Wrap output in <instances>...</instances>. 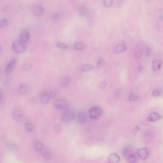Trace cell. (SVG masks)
<instances>
[{"instance_id": "22", "label": "cell", "mask_w": 163, "mask_h": 163, "mask_svg": "<svg viewBox=\"0 0 163 163\" xmlns=\"http://www.w3.org/2000/svg\"><path fill=\"white\" fill-rule=\"evenodd\" d=\"M34 147L35 149L37 151H41L44 148L43 145L41 141H37L34 144Z\"/></svg>"}, {"instance_id": "27", "label": "cell", "mask_w": 163, "mask_h": 163, "mask_svg": "<svg viewBox=\"0 0 163 163\" xmlns=\"http://www.w3.org/2000/svg\"><path fill=\"white\" fill-rule=\"evenodd\" d=\"M113 0H103L104 6L107 7H110L113 5Z\"/></svg>"}, {"instance_id": "38", "label": "cell", "mask_w": 163, "mask_h": 163, "mask_svg": "<svg viewBox=\"0 0 163 163\" xmlns=\"http://www.w3.org/2000/svg\"><path fill=\"white\" fill-rule=\"evenodd\" d=\"M107 85V83L106 82H103L101 83L100 85V87L101 89H104L106 88Z\"/></svg>"}, {"instance_id": "39", "label": "cell", "mask_w": 163, "mask_h": 163, "mask_svg": "<svg viewBox=\"0 0 163 163\" xmlns=\"http://www.w3.org/2000/svg\"><path fill=\"white\" fill-rule=\"evenodd\" d=\"M4 92L2 90H0V103L4 97Z\"/></svg>"}, {"instance_id": "15", "label": "cell", "mask_w": 163, "mask_h": 163, "mask_svg": "<svg viewBox=\"0 0 163 163\" xmlns=\"http://www.w3.org/2000/svg\"><path fill=\"white\" fill-rule=\"evenodd\" d=\"M132 151L131 147L130 146H125L122 150V154L124 157H127L130 155Z\"/></svg>"}, {"instance_id": "43", "label": "cell", "mask_w": 163, "mask_h": 163, "mask_svg": "<svg viewBox=\"0 0 163 163\" xmlns=\"http://www.w3.org/2000/svg\"><path fill=\"white\" fill-rule=\"evenodd\" d=\"M8 7L7 6H6L4 8V10L5 11H7L8 10Z\"/></svg>"}, {"instance_id": "3", "label": "cell", "mask_w": 163, "mask_h": 163, "mask_svg": "<svg viewBox=\"0 0 163 163\" xmlns=\"http://www.w3.org/2000/svg\"><path fill=\"white\" fill-rule=\"evenodd\" d=\"M101 113L100 108L98 107H94L90 108L89 111V115L90 118L92 120L98 119Z\"/></svg>"}, {"instance_id": "44", "label": "cell", "mask_w": 163, "mask_h": 163, "mask_svg": "<svg viewBox=\"0 0 163 163\" xmlns=\"http://www.w3.org/2000/svg\"><path fill=\"white\" fill-rule=\"evenodd\" d=\"M2 51V48L1 46H0V54L1 53Z\"/></svg>"}, {"instance_id": "2", "label": "cell", "mask_w": 163, "mask_h": 163, "mask_svg": "<svg viewBox=\"0 0 163 163\" xmlns=\"http://www.w3.org/2000/svg\"><path fill=\"white\" fill-rule=\"evenodd\" d=\"M13 51L16 53L20 54L23 52L25 49L24 43L20 40L15 41L12 44Z\"/></svg>"}, {"instance_id": "40", "label": "cell", "mask_w": 163, "mask_h": 163, "mask_svg": "<svg viewBox=\"0 0 163 163\" xmlns=\"http://www.w3.org/2000/svg\"><path fill=\"white\" fill-rule=\"evenodd\" d=\"M140 129L137 126H136L135 127H134V129H133V132L134 133H137V132H138V131H139Z\"/></svg>"}, {"instance_id": "10", "label": "cell", "mask_w": 163, "mask_h": 163, "mask_svg": "<svg viewBox=\"0 0 163 163\" xmlns=\"http://www.w3.org/2000/svg\"><path fill=\"white\" fill-rule=\"evenodd\" d=\"M137 154L142 160H145L148 158V149L145 148H141L138 150Z\"/></svg>"}, {"instance_id": "25", "label": "cell", "mask_w": 163, "mask_h": 163, "mask_svg": "<svg viewBox=\"0 0 163 163\" xmlns=\"http://www.w3.org/2000/svg\"><path fill=\"white\" fill-rule=\"evenodd\" d=\"M84 48V45L82 43L79 42L75 45L74 48L76 50H82Z\"/></svg>"}, {"instance_id": "35", "label": "cell", "mask_w": 163, "mask_h": 163, "mask_svg": "<svg viewBox=\"0 0 163 163\" xmlns=\"http://www.w3.org/2000/svg\"><path fill=\"white\" fill-rule=\"evenodd\" d=\"M48 94H49L50 98H54L56 96V95L57 93L55 91H50V93Z\"/></svg>"}, {"instance_id": "36", "label": "cell", "mask_w": 163, "mask_h": 163, "mask_svg": "<svg viewBox=\"0 0 163 163\" xmlns=\"http://www.w3.org/2000/svg\"><path fill=\"white\" fill-rule=\"evenodd\" d=\"M54 129L56 132H59L61 129V126L59 125H55L54 127Z\"/></svg>"}, {"instance_id": "1", "label": "cell", "mask_w": 163, "mask_h": 163, "mask_svg": "<svg viewBox=\"0 0 163 163\" xmlns=\"http://www.w3.org/2000/svg\"><path fill=\"white\" fill-rule=\"evenodd\" d=\"M75 117V114L73 111L70 110H67L63 112L62 119L64 122L68 123L73 121Z\"/></svg>"}, {"instance_id": "32", "label": "cell", "mask_w": 163, "mask_h": 163, "mask_svg": "<svg viewBox=\"0 0 163 163\" xmlns=\"http://www.w3.org/2000/svg\"><path fill=\"white\" fill-rule=\"evenodd\" d=\"M32 65L29 63H27L25 64L23 67V68L25 71H28L31 69L32 68Z\"/></svg>"}, {"instance_id": "6", "label": "cell", "mask_w": 163, "mask_h": 163, "mask_svg": "<svg viewBox=\"0 0 163 163\" xmlns=\"http://www.w3.org/2000/svg\"><path fill=\"white\" fill-rule=\"evenodd\" d=\"M17 63L15 59H13L8 63L5 69V74L7 75H9L13 71Z\"/></svg>"}, {"instance_id": "26", "label": "cell", "mask_w": 163, "mask_h": 163, "mask_svg": "<svg viewBox=\"0 0 163 163\" xmlns=\"http://www.w3.org/2000/svg\"><path fill=\"white\" fill-rule=\"evenodd\" d=\"M52 156L51 153L48 151H45L43 154V157L44 159L48 161L50 159Z\"/></svg>"}, {"instance_id": "30", "label": "cell", "mask_w": 163, "mask_h": 163, "mask_svg": "<svg viewBox=\"0 0 163 163\" xmlns=\"http://www.w3.org/2000/svg\"><path fill=\"white\" fill-rule=\"evenodd\" d=\"M60 17V16L59 13L58 12H55L52 15L51 18L54 21H57L59 19Z\"/></svg>"}, {"instance_id": "29", "label": "cell", "mask_w": 163, "mask_h": 163, "mask_svg": "<svg viewBox=\"0 0 163 163\" xmlns=\"http://www.w3.org/2000/svg\"><path fill=\"white\" fill-rule=\"evenodd\" d=\"M56 46L58 48L62 49H67L68 47V46L67 44L62 43H57V44Z\"/></svg>"}, {"instance_id": "34", "label": "cell", "mask_w": 163, "mask_h": 163, "mask_svg": "<svg viewBox=\"0 0 163 163\" xmlns=\"http://www.w3.org/2000/svg\"><path fill=\"white\" fill-rule=\"evenodd\" d=\"M161 95V92L159 90H155L153 91L152 93V96L153 97H158L159 96Z\"/></svg>"}, {"instance_id": "24", "label": "cell", "mask_w": 163, "mask_h": 163, "mask_svg": "<svg viewBox=\"0 0 163 163\" xmlns=\"http://www.w3.org/2000/svg\"><path fill=\"white\" fill-rule=\"evenodd\" d=\"M25 129L28 132H32L34 128V125L31 122H27L25 124Z\"/></svg>"}, {"instance_id": "5", "label": "cell", "mask_w": 163, "mask_h": 163, "mask_svg": "<svg viewBox=\"0 0 163 163\" xmlns=\"http://www.w3.org/2000/svg\"><path fill=\"white\" fill-rule=\"evenodd\" d=\"M30 39V34L29 31L27 30L21 32L20 36V40L24 44L28 43Z\"/></svg>"}, {"instance_id": "4", "label": "cell", "mask_w": 163, "mask_h": 163, "mask_svg": "<svg viewBox=\"0 0 163 163\" xmlns=\"http://www.w3.org/2000/svg\"><path fill=\"white\" fill-rule=\"evenodd\" d=\"M54 106L55 108L58 109H63L67 108L68 106L67 101L63 98H59L54 102Z\"/></svg>"}, {"instance_id": "16", "label": "cell", "mask_w": 163, "mask_h": 163, "mask_svg": "<svg viewBox=\"0 0 163 163\" xmlns=\"http://www.w3.org/2000/svg\"><path fill=\"white\" fill-rule=\"evenodd\" d=\"M127 49V47L124 44H120L117 46L115 51L117 53L120 54L125 52Z\"/></svg>"}, {"instance_id": "12", "label": "cell", "mask_w": 163, "mask_h": 163, "mask_svg": "<svg viewBox=\"0 0 163 163\" xmlns=\"http://www.w3.org/2000/svg\"><path fill=\"white\" fill-rule=\"evenodd\" d=\"M5 147L8 150L10 151H14L17 149L18 146L16 143L11 141L6 142L5 144Z\"/></svg>"}, {"instance_id": "19", "label": "cell", "mask_w": 163, "mask_h": 163, "mask_svg": "<svg viewBox=\"0 0 163 163\" xmlns=\"http://www.w3.org/2000/svg\"><path fill=\"white\" fill-rule=\"evenodd\" d=\"M19 91L22 94H26L29 91V88L28 85L24 84L21 85L19 88Z\"/></svg>"}, {"instance_id": "28", "label": "cell", "mask_w": 163, "mask_h": 163, "mask_svg": "<svg viewBox=\"0 0 163 163\" xmlns=\"http://www.w3.org/2000/svg\"><path fill=\"white\" fill-rule=\"evenodd\" d=\"M106 65V62L103 59H100L98 60L97 63V65L98 68L103 67Z\"/></svg>"}, {"instance_id": "11", "label": "cell", "mask_w": 163, "mask_h": 163, "mask_svg": "<svg viewBox=\"0 0 163 163\" xmlns=\"http://www.w3.org/2000/svg\"><path fill=\"white\" fill-rule=\"evenodd\" d=\"M161 118V116L159 114L156 112H153L148 117L147 120L149 122H153L158 120Z\"/></svg>"}, {"instance_id": "18", "label": "cell", "mask_w": 163, "mask_h": 163, "mask_svg": "<svg viewBox=\"0 0 163 163\" xmlns=\"http://www.w3.org/2000/svg\"><path fill=\"white\" fill-rule=\"evenodd\" d=\"M70 83V79L69 77L68 76L64 77L61 82L62 86L64 88H66L69 87Z\"/></svg>"}, {"instance_id": "14", "label": "cell", "mask_w": 163, "mask_h": 163, "mask_svg": "<svg viewBox=\"0 0 163 163\" xmlns=\"http://www.w3.org/2000/svg\"><path fill=\"white\" fill-rule=\"evenodd\" d=\"M13 118L17 121L20 122L23 119V114L22 111L17 110L13 112L12 114Z\"/></svg>"}, {"instance_id": "13", "label": "cell", "mask_w": 163, "mask_h": 163, "mask_svg": "<svg viewBox=\"0 0 163 163\" xmlns=\"http://www.w3.org/2000/svg\"><path fill=\"white\" fill-rule=\"evenodd\" d=\"M108 161L110 163H117L120 161V158L118 154L116 153H113L109 156Z\"/></svg>"}, {"instance_id": "21", "label": "cell", "mask_w": 163, "mask_h": 163, "mask_svg": "<svg viewBox=\"0 0 163 163\" xmlns=\"http://www.w3.org/2000/svg\"><path fill=\"white\" fill-rule=\"evenodd\" d=\"M93 66L91 64H84L81 67V70L83 72H86L93 69Z\"/></svg>"}, {"instance_id": "33", "label": "cell", "mask_w": 163, "mask_h": 163, "mask_svg": "<svg viewBox=\"0 0 163 163\" xmlns=\"http://www.w3.org/2000/svg\"><path fill=\"white\" fill-rule=\"evenodd\" d=\"M7 21L6 19H3L0 22V28H3L7 26Z\"/></svg>"}, {"instance_id": "37", "label": "cell", "mask_w": 163, "mask_h": 163, "mask_svg": "<svg viewBox=\"0 0 163 163\" xmlns=\"http://www.w3.org/2000/svg\"><path fill=\"white\" fill-rule=\"evenodd\" d=\"M142 55V53L141 51H138L135 54V57L136 58L138 59L141 58Z\"/></svg>"}, {"instance_id": "20", "label": "cell", "mask_w": 163, "mask_h": 163, "mask_svg": "<svg viewBox=\"0 0 163 163\" xmlns=\"http://www.w3.org/2000/svg\"><path fill=\"white\" fill-rule=\"evenodd\" d=\"M78 13L81 16H85L87 13V10L86 7L84 5H81L79 7Z\"/></svg>"}, {"instance_id": "7", "label": "cell", "mask_w": 163, "mask_h": 163, "mask_svg": "<svg viewBox=\"0 0 163 163\" xmlns=\"http://www.w3.org/2000/svg\"><path fill=\"white\" fill-rule=\"evenodd\" d=\"M87 120V114L85 111H81L78 113L77 120L79 123L80 124H84L86 123Z\"/></svg>"}, {"instance_id": "42", "label": "cell", "mask_w": 163, "mask_h": 163, "mask_svg": "<svg viewBox=\"0 0 163 163\" xmlns=\"http://www.w3.org/2000/svg\"><path fill=\"white\" fill-rule=\"evenodd\" d=\"M147 55H149V48H147Z\"/></svg>"}, {"instance_id": "17", "label": "cell", "mask_w": 163, "mask_h": 163, "mask_svg": "<svg viewBox=\"0 0 163 163\" xmlns=\"http://www.w3.org/2000/svg\"><path fill=\"white\" fill-rule=\"evenodd\" d=\"M161 62L160 60H156L153 61L152 63V68L154 71H157L160 69Z\"/></svg>"}, {"instance_id": "8", "label": "cell", "mask_w": 163, "mask_h": 163, "mask_svg": "<svg viewBox=\"0 0 163 163\" xmlns=\"http://www.w3.org/2000/svg\"><path fill=\"white\" fill-rule=\"evenodd\" d=\"M40 98L41 103L43 104L48 103L50 99L49 94L44 90L41 91L40 95Z\"/></svg>"}, {"instance_id": "31", "label": "cell", "mask_w": 163, "mask_h": 163, "mask_svg": "<svg viewBox=\"0 0 163 163\" xmlns=\"http://www.w3.org/2000/svg\"><path fill=\"white\" fill-rule=\"evenodd\" d=\"M137 95L134 94H132L129 96V100L130 101H133L136 100L138 99Z\"/></svg>"}, {"instance_id": "41", "label": "cell", "mask_w": 163, "mask_h": 163, "mask_svg": "<svg viewBox=\"0 0 163 163\" xmlns=\"http://www.w3.org/2000/svg\"><path fill=\"white\" fill-rule=\"evenodd\" d=\"M143 66L141 65H140L138 66V70L139 72H141L143 71Z\"/></svg>"}, {"instance_id": "23", "label": "cell", "mask_w": 163, "mask_h": 163, "mask_svg": "<svg viewBox=\"0 0 163 163\" xmlns=\"http://www.w3.org/2000/svg\"><path fill=\"white\" fill-rule=\"evenodd\" d=\"M127 160L128 163H135L137 161V158L134 154H130L129 156L127 157Z\"/></svg>"}, {"instance_id": "9", "label": "cell", "mask_w": 163, "mask_h": 163, "mask_svg": "<svg viewBox=\"0 0 163 163\" xmlns=\"http://www.w3.org/2000/svg\"><path fill=\"white\" fill-rule=\"evenodd\" d=\"M33 14L37 16H41L44 12V10L43 6L41 5L35 6L33 10Z\"/></svg>"}, {"instance_id": "45", "label": "cell", "mask_w": 163, "mask_h": 163, "mask_svg": "<svg viewBox=\"0 0 163 163\" xmlns=\"http://www.w3.org/2000/svg\"><path fill=\"white\" fill-rule=\"evenodd\" d=\"M1 67H0V74L1 73Z\"/></svg>"}]
</instances>
